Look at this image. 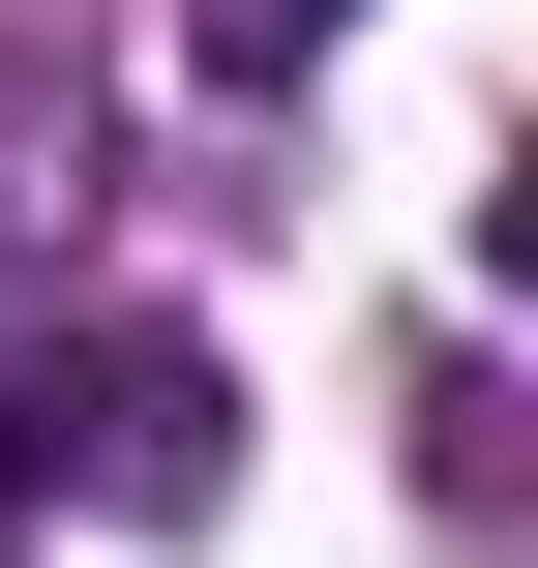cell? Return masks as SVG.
Masks as SVG:
<instances>
[{
  "label": "cell",
  "mask_w": 538,
  "mask_h": 568,
  "mask_svg": "<svg viewBox=\"0 0 538 568\" xmlns=\"http://www.w3.org/2000/svg\"><path fill=\"white\" fill-rule=\"evenodd\" d=\"M90 479H120V509H210V479H240V389H210L180 329H90Z\"/></svg>",
  "instance_id": "obj_1"
},
{
  "label": "cell",
  "mask_w": 538,
  "mask_h": 568,
  "mask_svg": "<svg viewBox=\"0 0 538 568\" xmlns=\"http://www.w3.org/2000/svg\"><path fill=\"white\" fill-rule=\"evenodd\" d=\"M30 479H60V359H0V509H30Z\"/></svg>",
  "instance_id": "obj_3"
},
{
  "label": "cell",
  "mask_w": 538,
  "mask_h": 568,
  "mask_svg": "<svg viewBox=\"0 0 538 568\" xmlns=\"http://www.w3.org/2000/svg\"><path fill=\"white\" fill-rule=\"evenodd\" d=\"M180 30H210V60H240V90H300V60H329V30H359V0H180Z\"/></svg>",
  "instance_id": "obj_2"
}]
</instances>
